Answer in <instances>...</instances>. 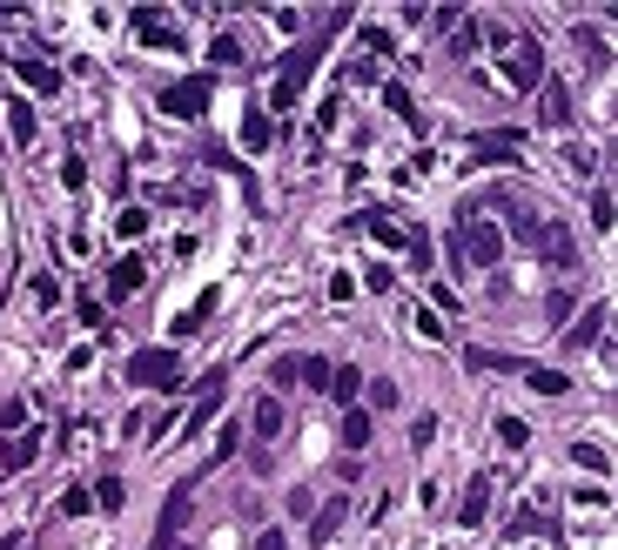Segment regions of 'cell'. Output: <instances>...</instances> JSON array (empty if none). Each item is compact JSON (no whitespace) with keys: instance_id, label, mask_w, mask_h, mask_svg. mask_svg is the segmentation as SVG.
Here are the masks:
<instances>
[{"instance_id":"obj_1","label":"cell","mask_w":618,"mask_h":550,"mask_svg":"<svg viewBox=\"0 0 618 550\" xmlns=\"http://www.w3.org/2000/svg\"><path fill=\"white\" fill-rule=\"evenodd\" d=\"M497 209H505L511 235H518V242H524L537 262H558V268H571V262H578V242H571V228H565V222L537 215V209H524V202H505V195H497Z\"/></svg>"},{"instance_id":"obj_2","label":"cell","mask_w":618,"mask_h":550,"mask_svg":"<svg viewBox=\"0 0 618 550\" xmlns=\"http://www.w3.org/2000/svg\"><path fill=\"white\" fill-rule=\"evenodd\" d=\"M457 262H478V268L505 262V228H497L491 215H478V209H464V222H457V235H450V268H457Z\"/></svg>"},{"instance_id":"obj_3","label":"cell","mask_w":618,"mask_h":550,"mask_svg":"<svg viewBox=\"0 0 618 550\" xmlns=\"http://www.w3.org/2000/svg\"><path fill=\"white\" fill-rule=\"evenodd\" d=\"M323 54H330V34H309V41H302V48H296V54L283 61L276 88H269V108H283V114H289V108L302 101V82L317 74V61H323Z\"/></svg>"},{"instance_id":"obj_4","label":"cell","mask_w":618,"mask_h":550,"mask_svg":"<svg viewBox=\"0 0 618 550\" xmlns=\"http://www.w3.org/2000/svg\"><path fill=\"white\" fill-rule=\"evenodd\" d=\"M128 383H141V389H175V383H182V357H175V349H135V357H128Z\"/></svg>"},{"instance_id":"obj_5","label":"cell","mask_w":618,"mask_h":550,"mask_svg":"<svg viewBox=\"0 0 618 550\" xmlns=\"http://www.w3.org/2000/svg\"><path fill=\"white\" fill-rule=\"evenodd\" d=\"M209 88H215L209 74H182V82H169V88H162V108H169V114H182V122H196V114L209 108Z\"/></svg>"},{"instance_id":"obj_6","label":"cell","mask_w":618,"mask_h":550,"mask_svg":"<svg viewBox=\"0 0 618 550\" xmlns=\"http://www.w3.org/2000/svg\"><path fill=\"white\" fill-rule=\"evenodd\" d=\"M505 82H511L518 95H531V88H545V48H537V41H511V61H505Z\"/></svg>"},{"instance_id":"obj_7","label":"cell","mask_w":618,"mask_h":550,"mask_svg":"<svg viewBox=\"0 0 618 550\" xmlns=\"http://www.w3.org/2000/svg\"><path fill=\"white\" fill-rule=\"evenodd\" d=\"M128 27L141 34L148 48H182V27H175V21H169L162 8H135V14H128Z\"/></svg>"},{"instance_id":"obj_8","label":"cell","mask_w":618,"mask_h":550,"mask_svg":"<svg viewBox=\"0 0 618 550\" xmlns=\"http://www.w3.org/2000/svg\"><path fill=\"white\" fill-rule=\"evenodd\" d=\"M518 128H491V135H471V154L478 162H518Z\"/></svg>"},{"instance_id":"obj_9","label":"cell","mask_w":618,"mask_h":550,"mask_svg":"<svg viewBox=\"0 0 618 550\" xmlns=\"http://www.w3.org/2000/svg\"><path fill=\"white\" fill-rule=\"evenodd\" d=\"M215 410H222V376H202V389H196V410L182 416V437H196V429H202Z\"/></svg>"},{"instance_id":"obj_10","label":"cell","mask_w":618,"mask_h":550,"mask_svg":"<svg viewBox=\"0 0 618 550\" xmlns=\"http://www.w3.org/2000/svg\"><path fill=\"white\" fill-rule=\"evenodd\" d=\"M605 323H611V309H605V302H592L585 316L571 323V336H565V342H571V349H598V342H605Z\"/></svg>"},{"instance_id":"obj_11","label":"cell","mask_w":618,"mask_h":550,"mask_svg":"<svg viewBox=\"0 0 618 550\" xmlns=\"http://www.w3.org/2000/svg\"><path fill=\"white\" fill-rule=\"evenodd\" d=\"M182 524H188V490H175L162 503V530H154V550H175L182 543Z\"/></svg>"},{"instance_id":"obj_12","label":"cell","mask_w":618,"mask_h":550,"mask_svg":"<svg viewBox=\"0 0 618 550\" xmlns=\"http://www.w3.org/2000/svg\"><path fill=\"white\" fill-rule=\"evenodd\" d=\"M141 283H148V262H141V255H122V262L108 268V296H114V302H122V296H135Z\"/></svg>"},{"instance_id":"obj_13","label":"cell","mask_w":618,"mask_h":550,"mask_svg":"<svg viewBox=\"0 0 618 550\" xmlns=\"http://www.w3.org/2000/svg\"><path fill=\"white\" fill-rule=\"evenodd\" d=\"M537 122H545V128H565V122H571V95H565L558 82L537 88Z\"/></svg>"},{"instance_id":"obj_14","label":"cell","mask_w":618,"mask_h":550,"mask_svg":"<svg viewBox=\"0 0 618 550\" xmlns=\"http://www.w3.org/2000/svg\"><path fill=\"white\" fill-rule=\"evenodd\" d=\"M484 510H491V477H471V490H464V503H457V524H464V530H478V524H484Z\"/></svg>"},{"instance_id":"obj_15","label":"cell","mask_w":618,"mask_h":550,"mask_svg":"<svg viewBox=\"0 0 618 550\" xmlns=\"http://www.w3.org/2000/svg\"><path fill=\"white\" fill-rule=\"evenodd\" d=\"M343 517H350V503H343V497H336V503H323L317 517H309V543H330V537L343 530Z\"/></svg>"},{"instance_id":"obj_16","label":"cell","mask_w":618,"mask_h":550,"mask_svg":"<svg viewBox=\"0 0 618 550\" xmlns=\"http://www.w3.org/2000/svg\"><path fill=\"white\" fill-rule=\"evenodd\" d=\"M14 67H21V82L34 95H61V67H48V61H14Z\"/></svg>"},{"instance_id":"obj_17","label":"cell","mask_w":618,"mask_h":550,"mask_svg":"<svg viewBox=\"0 0 618 550\" xmlns=\"http://www.w3.org/2000/svg\"><path fill=\"white\" fill-rule=\"evenodd\" d=\"M249 423H256V437H262V443H276V437H283V403H276V397H262Z\"/></svg>"},{"instance_id":"obj_18","label":"cell","mask_w":618,"mask_h":550,"mask_svg":"<svg viewBox=\"0 0 618 550\" xmlns=\"http://www.w3.org/2000/svg\"><path fill=\"white\" fill-rule=\"evenodd\" d=\"M357 228H370V235H376V242H383V249H410V228H397L391 215H363Z\"/></svg>"},{"instance_id":"obj_19","label":"cell","mask_w":618,"mask_h":550,"mask_svg":"<svg viewBox=\"0 0 618 550\" xmlns=\"http://www.w3.org/2000/svg\"><path fill=\"white\" fill-rule=\"evenodd\" d=\"M269 141H276V128H269V114H256V108H249V114H243V148H249V154H262Z\"/></svg>"},{"instance_id":"obj_20","label":"cell","mask_w":618,"mask_h":550,"mask_svg":"<svg viewBox=\"0 0 618 550\" xmlns=\"http://www.w3.org/2000/svg\"><path fill=\"white\" fill-rule=\"evenodd\" d=\"M34 457H41V437H14L8 450H0V470H27Z\"/></svg>"},{"instance_id":"obj_21","label":"cell","mask_w":618,"mask_h":550,"mask_svg":"<svg viewBox=\"0 0 618 550\" xmlns=\"http://www.w3.org/2000/svg\"><path fill=\"white\" fill-rule=\"evenodd\" d=\"M357 389H363V370H350V363H343V370H330V397H336L343 410H350V397H357Z\"/></svg>"},{"instance_id":"obj_22","label":"cell","mask_w":618,"mask_h":550,"mask_svg":"<svg viewBox=\"0 0 618 550\" xmlns=\"http://www.w3.org/2000/svg\"><path fill=\"white\" fill-rule=\"evenodd\" d=\"M8 135H14V141H21V148H27V141H34V108H27V101H21V95H14V101H8Z\"/></svg>"},{"instance_id":"obj_23","label":"cell","mask_w":618,"mask_h":550,"mask_svg":"<svg viewBox=\"0 0 618 550\" xmlns=\"http://www.w3.org/2000/svg\"><path fill=\"white\" fill-rule=\"evenodd\" d=\"M215 302H222V296H215V289H209V296H202V302H196V309H188V316H175V336H196V329H202V323H209V316H215Z\"/></svg>"},{"instance_id":"obj_24","label":"cell","mask_w":618,"mask_h":550,"mask_svg":"<svg viewBox=\"0 0 618 550\" xmlns=\"http://www.w3.org/2000/svg\"><path fill=\"white\" fill-rule=\"evenodd\" d=\"M524 383L537 389V397H565V389H571V376H565V370H524Z\"/></svg>"},{"instance_id":"obj_25","label":"cell","mask_w":618,"mask_h":550,"mask_svg":"<svg viewBox=\"0 0 618 550\" xmlns=\"http://www.w3.org/2000/svg\"><path fill=\"white\" fill-rule=\"evenodd\" d=\"M343 443H350V450L370 443V410H343Z\"/></svg>"},{"instance_id":"obj_26","label":"cell","mask_w":618,"mask_h":550,"mask_svg":"<svg viewBox=\"0 0 618 550\" xmlns=\"http://www.w3.org/2000/svg\"><path fill=\"white\" fill-rule=\"evenodd\" d=\"M383 108H391L397 122H417V101H410V88H404V82H391V88H383Z\"/></svg>"},{"instance_id":"obj_27","label":"cell","mask_w":618,"mask_h":550,"mask_svg":"<svg viewBox=\"0 0 618 550\" xmlns=\"http://www.w3.org/2000/svg\"><path fill=\"white\" fill-rule=\"evenodd\" d=\"M464 363L471 370H524L518 357H497V349H464Z\"/></svg>"},{"instance_id":"obj_28","label":"cell","mask_w":618,"mask_h":550,"mask_svg":"<svg viewBox=\"0 0 618 550\" xmlns=\"http://www.w3.org/2000/svg\"><path fill=\"white\" fill-rule=\"evenodd\" d=\"M571 463H578V470H592V477H605V470H611V457H605L598 443H578V450H571Z\"/></svg>"},{"instance_id":"obj_29","label":"cell","mask_w":618,"mask_h":550,"mask_svg":"<svg viewBox=\"0 0 618 550\" xmlns=\"http://www.w3.org/2000/svg\"><path fill=\"white\" fill-rule=\"evenodd\" d=\"M114 235H122V242L148 235V209H122V215H114Z\"/></svg>"},{"instance_id":"obj_30","label":"cell","mask_w":618,"mask_h":550,"mask_svg":"<svg viewBox=\"0 0 618 550\" xmlns=\"http://www.w3.org/2000/svg\"><path fill=\"white\" fill-rule=\"evenodd\" d=\"M296 383H309V389H330V363H323V357H302V363H296Z\"/></svg>"},{"instance_id":"obj_31","label":"cell","mask_w":618,"mask_h":550,"mask_svg":"<svg viewBox=\"0 0 618 550\" xmlns=\"http://www.w3.org/2000/svg\"><path fill=\"white\" fill-rule=\"evenodd\" d=\"M497 443H505V450H524V443H531V429H524L518 416H497Z\"/></svg>"},{"instance_id":"obj_32","label":"cell","mask_w":618,"mask_h":550,"mask_svg":"<svg viewBox=\"0 0 618 550\" xmlns=\"http://www.w3.org/2000/svg\"><path fill=\"white\" fill-rule=\"evenodd\" d=\"M209 61H215V67H236V61H243V41H236V34H215Z\"/></svg>"},{"instance_id":"obj_33","label":"cell","mask_w":618,"mask_h":550,"mask_svg":"<svg viewBox=\"0 0 618 550\" xmlns=\"http://www.w3.org/2000/svg\"><path fill=\"white\" fill-rule=\"evenodd\" d=\"M592 222H598V228H611V222H618V195H611V188H598V195H592Z\"/></svg>"},{"instance_id":"obj_34","label":"cell","mask_w":618,"mask_h":550,"mask_svg":"<svg viewBox=\"0 0 618 550\" xmlns=\"http://www.w3.org/2000/svg\"><path fill=\"white\" fill-rule=\"evenodd\" d=\"M88 497H95L101 510H122V497H128V490H122V477H101V490H88Z\"/></svg>"},{"instance_id":"obj_35","label":"cell","mask_w":618,"mask_h":550,"mask_svg":"<svg viewBox=\"0 0 618 550\" xmlns=\"http://www.w3.org/2000/svg\"><path fill=\"white\" fill-rule=\"evenodd\" d=\"M88 510H95V497H88L82 484H74V490L61 497V517H88Z\"/></svg>"},{"instance_id":"obj_36","label":"cell","mask_w":618,"mask_h":550,"mask_svg":"<svg viewBox=\"0 0 618 550\" xmlns=\"http://www.w3.org/2000/svg\"><path fill=\"white\" fill-rule=\"evenodd\" d=\"M578 48H585L592 67H605V41H598V27H578Z\"/></svg>"},{"instance_id":"obj_37","label":"cell","mask_w":618,"mask_h":550,"mask_svg":"<svg viewBox=\"0 0 618 550\" xmlns=\"http://www.w3.org/2000/svg\"><path fill=\"white\" fill-rule=\"evenodd\" d=\"M370 403H376V410H397V383L376 376V383H370Z\"/></svg>"},{"instance_id":"obj_38","label":"cell","mask_w":618,"mask_h":550,"mask_svg":"<svg viewBox=\"0 0 618 550\" xmlns=\"http://www.w3.org/2000/svg\"><path fill=\"white\" fill-rule=\"evenodd\" d=\"M61 182H67V188L88 182V162H82V154H67V162H61Z\"/></svg>"},{"instance_id":"obj_39","label":"cell","mask_w":618,"mask_h":550,"mask_svg":"<svg viewBox=\"0 0 618 550\" xmlns=\"http://www.w3.org/2000/svg\"><path fill=\"white\" fill-rule=\"evenodd\" d=\"M571 309H578L571 296H552V302H545V316H552V329H558V323H571Z\"/></svg>"},{"instance_id":"obj_40","label":"cell","mask_w":618,"mask_h":550,"mask_svg":"<svg viewBox=\"0 0 618 550\" xmlns=\"http://www.w3.org/2000/svg\"><path fill=\"white\" fill-rule=\"evenodd\" d=\"M391 283H397V268H383V262H376V268L363 275V289H376V296H383V289H391Z\"/></svg>"},{"instance_id":"obj_41","label":"cell","mask_w":618,"mask_h":550,"mask_svg":"<svg viewBox=\"0 0 618 550\" xmlns=\"http://www.w3.org/2000/svg\"><path fill=\"white\" fill-rule=\"evenodd\" d=\"M0 423H8V429H21V423H27V403H21V397H14V403H0Z\"/></svg>"},{"instance_id":"obj_42","label":"cell","mask_w":618,"mask_h":550,"mask_svg":"<svg viewBox=\"0 0 618 550\" xmlns=\"http://www.w3.org/2000/svg\"><path fill=\"white\" fill-rule=\"evenodd\" d=\"M256 550H289V537H283V530H262V537H256Z\"/></svg>"},{"instance_id":"obj_43","label":"cell","mask_w":618,"mask_h":550,"mask_svg":"<svg viewBox=\"0 0 618 550\" xmlns=\"http://www.w3.org/2000/svg\"><path fill=\"white\" fill-rule=\"evenodd\" d=\"M175 550H188V543H175Z\"/></svg>"}]
</instances>
